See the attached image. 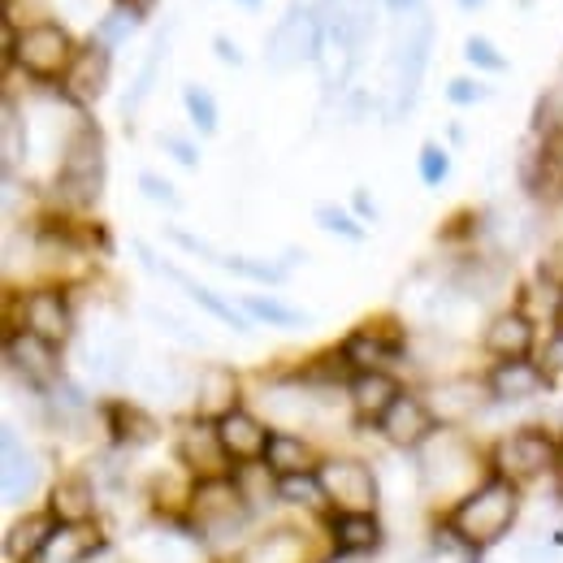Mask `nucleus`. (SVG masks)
<instances>
[{
  "label": "nucleus",
  "instance_id": "obj_58",
  "mask_svg": "<svg viewBox=\"0 0 563 563\" xmlns=\"http://www.w3.org/2000/svg\"><path fill=\"white\" fill-rule=\"evenodd\" d=\"M560 321H563V299H560Z\"/></svg>",
  "mask_w": 563,
  "mask_h": 563
},
{
  "label": "nucleus",
  "instance_id": "obj_57",
  "mask_svg": "<svg viewBox=\"0 0 563 563\" xmlns=\"http://www.w3.org/2000/svg\"><path fill=\"white\" fill-rule=\"evenodd\" d=\"M560 468H563V446H560Z\"/></svg>",
  "mask_w": 563,
  "mask_h": 563
},
{
  "label": "nucleus",
  "instance_id": "obj_59",
  "mask_svg": "<svg viewBox=\"0 0 563 563\" xmlns=\"http://www.w3.org/2000/svg\"><path fill=\"white\" fill-rule=\"evenodd\" d=\"M560 503H563V494H560Z\"/></svg>",
  "mask_w": 563,
  "mask_h": 563
},
{
  "label": "nucleus",
  "instance_id": "obj_36",
  "mask_svg": "<svg viewBox=\"0 0 563 563\" xmlns=\"http://www.w3.org/2000/svg\"><path fill=\"white\" fill-rule=\"evenodd\" d=\"M143 555H147L152 563H187L191 560V551H187L178 538H165V533H161V538L147 533V538H143Z\"/></svg>",
  "mask_w": 563,
  "mask_h": 563
},
{
  "label": "nucleus",
  "instance_id": "obj_22",
  "mask_svg": "<svg viewBox=\"0 0 563 563\" xmlns=\"http://www.w3.org/2000/svg\"><path fill=\"white\" fill-rule=\"evenodd\" d=\"M234 563H308V538L299 529H274L243 547Z\"/></svg>",
  "mask_w": 563,
  "mask_h": 563
},
{
  "label": "nucleus",
  "instance_id": "obj_6",
  "mask_svg": "<svg viewBox=\"0 0 563 563\" xmlns=\"http://www.w3.org/2000/svg\"><path fill=\"white\" fill-rule=\"evenodd\" d=\"M187 507H191V525H196L200 538H221V533H230L247 520V498L230 477L196 482L187 494Z\"/></svg>",
  "mask_w": 563,
  "mask_h": 563
},
{
  "label": "nucleus",
  "instance_id": "obj_40",
  "mask_svg": "<svg viewBox=\"0 0 563 563\" xmlns=\"http://www.w3.org/2000/svg\"><path fill=\"white\" fill-rule=\"evenodd\" d=\"M446 174H451L446 152H442L438 143H424L421 147V178L429 183V187H438V183H446Z\"/></svg>",
  "mask_w": 563,
  "mask_h": 563
},
{
  "label": "nucleus",
  "instance_id": "obj_20",
  "mask_svg": "<svg viewBox=\"0 0 563 563\" xmlns=\"http://www.w3.org/2000/svg\"><path fill=\"white\" fill-rule=\"evenodd\" d=\"M339 352L347 355V364L360 368V373H382L395 355L404 352V339H386V334H377V330L364 325V330L347 334V343H343Z\"/></svg>",
  "mask_w": 563,
  "mask_h": 563
},
{
  "label": "nucleus",
  "instance_id": "obj_45",
  "mask_svg": "<svg viewBox=\"0 0 563 563\" xmlns=\"http://www.w3.org/2000/svg\"><path fill=\"white\" fill-rule=\"evenodd\" d=\"M225 269H234V274H243V278L282 282V269H274V265H261V261H243V256H230V261H225Z\"/></svg>",
  "mask_w": 563,
  "mask_h": 563
},
{
  "label": "nucleus",
  "instance_id": "obj_14",
  "mask_svg": "<svg viewBox=\"0 0 563 563\" xmlns=\"http://www.w3.org/2000/svg\"><path fill=\"white\" fill-rule=\"evenodd\" d=\"M22 321H26L31 334H40V339H48V343H57V347L70 339V330H74L70 303H66L62 290H31L26 303H22Z\"/></svg>",
  "mask_w": 563,
  "mask_h": 563
},
{
  "label": "nucleus",
  "instance_id": "obj_9",
  "mask_svg": "<svg viewBox=\"0 0 563 563\" xmlns=\"http://www.w3.org/2000/svg\"><path fill=\"white\" fill-rule=\"evenodd\" d=\"M4 355H9V368H13V373H22L31 386H48V390H53V386L62 382L57 343H48V339H40V334H31V330L9 334Z\"/></svg>",
  "mask_w": 563,
  "mask_h": 563
},
{
  "label": "nucleus",
  "instance_id": "obj_30",
  "mask_svg": "<svg viewBox=\"0 0 563 563\" xmlns=\"http://www.w3.org/2000/svg\"><path fill=\"white\" fill-rule=\"evenodd\" d=\"M265 412H269V421H278V424H303L312 417V404H308V395H299V390L274 386V390H265Z\"/></svg>",
  "mask_w": 563,
  "mask_h": 563
},
{
  "label": "nucleus",
  "instance_id": "obj_46",
  "mask_svg": "<svg viewBox=\"0 0 563 563\" xmlns=\"http://www.w3.org/2000/svg\"><path fill=\"white\" fill-rule=\"evenodd\" d=\"M53 404H57L66 417H78V412L87 408L82 390H78V386H70V382H57V386H53Z\"/></svg>",
  "mask_w": 563,
  "mask_h": 563
},
{
  "label": "nucleus",
  "instance_id": "obj_8",
  "mask_svg": "<svg viewBox=\"0 0 563 563\" xmlns=\"http://www.w3.org/2000/svg\"><path fill=\"white\" fill-rule=\"evenodd\" d=\"M317 482H321L325 498H330L339 511H373L377 482H373L368 464H360V460H347V455H339V460H325V464L317 468Z\"/></svg>",
  "mask_w": 563,
  "mask_h": 563
},
{
  "label": "nucleus",
  "instance_id": "obj_10",
  "mask_svg": "<svg viewBox=\"0 0 563 563\" xmlns=\"http://www.w3.org/2000/svg\"><path fill=\"white\" fill-rule=\"evenodd\" d=\"M429 48H433V18L429 13H417V26L412 35L399 44V113H408L417 104V91H421L424 66H429Z\"/></svg>",
  "mask_w": 563,
  "mask_h": 563
},
{
  "label": "nucleus",
  "instance_id": "obj_31",
  "mask_svg": "<svg viewBox=\"0 0 563 563\" xmlns=\"http://www.w3.org/2000/svg\"><path fill=\"white\" fill-rule=\"evenodd\" d=\"M109 421H113V438L118 442H152L156 438V421L147 412H140V408H131V404H113Z\"/></svg>",
  "mask_w": 563,
  "mask_h": 563
},
{
  "label": "nucleus",
  "instance_id": "obj_44",
  "mask_svg": "<svg viewBox=\"0 0 563 563\" xmlns=\"http://www.w3.org/2000/svg\"><path fill=\"white\" fill-rule=\"evenodd\" d=\"M486 96H490V87L486 82H473V78H451V87H446V100L451 104H477Z\"/></svg>",
  "mask_w": 563,
  "mask_h": 563
},
{
  "label": "nucleus",
  "instance_id": "obj_17",
  "mask_svg": "<svg viewBox=\"0 0 563 563\" xmlns=\"http://www.w3.org/2000/svg\"><path fill=\"white\" fill-rule=\"evenodd\" d=\"M217 433H221V442H225V451H230V460H261L265 455V446H269V429L256 421L252 412H243V408H234L230 417H221L217 421Z\"/></svg>",
  "mask_w": 563,
  "mask_h": 563
},
{
  "label": "nucleus",
  "instance_id": "obj_53",
  "mask_svg": "<svg viewBox=\"0 0 563 563\" xmlns=\"http://www.w3.org/2000/svg\"><path fill=\"white\" fill-rule=\"evenodd\" d=\"M355 212H368V217H373V205H368V196H364V191H355Z\"/></svg>",
  "mask_w": 563,
  "mask_h": 563
},
{
  "label": "nucleus",
  "instance_id": "obj_28",
  "mask_svg": "<svg viewBox=\"0 0 563 563\" xmlns=\"http://www.w3.org/2000/svg\"><path fill=\"white\" fill-rule=\"evenodd\" d=\"M330 533H334V542H339V551H347V555H360V551H373L377 547V520H373V511H339L334 516V525H330Z\"/></svg>",
  "mask_w": 563,
  "mask_h": 563
},
{
  "label": "nucleus",
  "instance_id": "obj_51",
  "mask_svg": "<svg viewBox=\"0 0 563 563\" xmlns=\"http://www.w3.org/2000/svg\"><path fill=\"white\" fill-rule=\"evenodd\" d=\"M87 563H118V555H113V551H104V547H100V551H96V555H91V560Z\"/></svg>",
  "mask_w": 563,
  "mask_h": 563
},
{
  "label": "nucleus",
  "instance_id": "obj_35",
  "mask_svg": "<svg viewBox=\"0 0 563 563\" xmlns=\"http://www.w3.org/2000/svg\"><path fill=\"white\" fill-rule=\"evenodd\" d=\"M165 62V35L152 44V53H147V62H143V70H140V78H135V91H131V100H126V113H135L143 104V96L152 91V78H156V66Z\"/></svg>",
  "mask_w": 563,
  "mask_h": 563
},
{
  "label": "nucleus",
  "instance_id": "obj_12",
  "mask_svg": "<svg viewBox=\"0 0 563 563\" xmlns=\"http://www.w3.org/2000/svg\"><path fill=\"white\" fill-rule=\"evenodd\" d=\"M109 70H113L109 44H104V40L82 44V48H78V57H74V66L66 70V91H70V100H78V104L100 100V96H104V87H109Z\"/></svg>",
  "mask_w": 563,
  "mask_h": 563
},
{
  "label": "nucleus",
  "instance_id": "obj_39",
  "mask_svg": "<svg viewBox=\"0 0 563 563\" xmlns=\"http://www.w3.org/2000/svg\"><path fill=\"white\" fill-rule=\"evenodd\" d=\"M282 498H295V503H321L325 490H321L317 473H295V477H282Z\"/></svg>",
  "mask_w": 563,
  "mask_h": 563
},
{
  "label": "nucleus",
  "instance_id": "obj_25",
  "mask_svg": "<svg viewBox=\"0 0 563 563\" xmlns=\"http://www.w3.org/2000/svg\"><path fill=\"white\" fill-rule=\"evenodd\" d=\"M196 404H200L205 417H217V421L230 417L234 404H239V382H234V373H230V368H205L200 382H196Z\"/></svg>",
  "mask_w": 563,
  "mask_h": 563
},
{
  "label": "nucleus",
  "instance_id": "obj_21",
  "mask_svg": "<svg viewBox=\"0 0 563 563\" xmlns=\"http://www.w3.org/2000/svg\"><path fill=\"white\" fill-rule=\"evenodd\" d=\"M399 395L404 390H399V382L390 373H355L352 377V408L364 421H382Z\"/></svg>",
  "mask_w": 563,
  "mask_h": 563
},
{
  "label": "nucleus",
  "instance_id": "obj_48",
  "mask_svg": "<svg viewBox=\"0 0 563 563\" xmlns=\"http://www.w3.org/2000/svg\"><path fill=\"white\" fill-rule=\"evenodd\" d=\"M542 373H563V325L547 339V347H542Z\"/></svg>",
  "mask_w": 563,
  "mask_h": 563
},
{
  "label": "nucleus",
  "instance_id": "obj_1",
  "mask_svg": "<svg viewBox=\"0 0 563 563\" xmlns=\"http://www.w3.org/2000/svg\"><path fill=\"white\" fill-rule=\"evenodd\" d=\"M516 507H520L516 486H511L507 477H494V482L477 486V490L464 494V498L455 503L451 529H455L468 547H490V542H498V538L511 529Z\"/></svg>",
  "mask_w": 563,
  "mask_h": 563
},
{
  "label": "nucleus",
  "instance_id": "obj_7",
  "mask_svg": "<svg viewBox=\"0 0 563 563\" xmlns=\"http://www.w3.org/2000/svg\"><path fill=\"white\" fill-rule=\"evenodd\" d=\"M560 460V446L551 442L547 429H516L498 442L494 451V464L507 482H533L538 473H547L551 464Z\"/></svg>",
  "mask_w": 563,
  "mask_h": 563
},
{
  "label": "nucleus",
  "instance_id": "obj_29",
  "mask_svg": "<svg viewBox=\"0 0 563 563\" xmlns=\"http://www.w3.org/2000/svg\"><path fill=\"white\" fill-rule=\"evenodd\" d=\"M53 520H57L53 511H48V516H26V520H22V525H18L13 533H9V551H13L18 560H31V555H44V547H48V538L57 533V529H53Z\"/></svg>",
  "mask_w": 563,
  "mask_h": 563
},
{
  "label": "nucleus",
  "instance_id": "obj_16",
  "mask_svg": "<svg viewBox=\"0 0 563 563\" xmlns=\"http://www.w3.org/2000/svg\"><path fill=\"white\" fill-rule=\"evenodd\" d=\"M424 404H429L433 421L460 424L482 408V386L473 377H446V382H433V390H429Z\"/></svg>",
  "mask_w": 563,
  "mask_h": 563
},
{
  "label": "nucleus",
  "instance_id": "obj_24",
  "mask_svg": "<svg viewBox=\"0 0 563 563\" xmlns=\"http://www.w3.org/2000/svg\"><path fill=\"white\" fill-rule=\"evenodd\" d=\"M100 551V533L91 525H57V533L44 547L48 563H87Z\"/></svg>",
  "mask_w": 563,
  "mask_h": 563
},
{
  "label": "nucleus",
  "instance_id": "obj_41",
  "mask_svg": "<svg viewBox=\"0 0 563 563\" xmlns=\"http://www.w3.org/2000/svg\"><path fill=\"white\" fill-rule=\"evenodd\" d=\"M147 321H152V325H161L165 334H174L178 343H191V347H200V334H196L187 321H178L174 312H165V308H147Z\"/></svg>",
  "mask_w": 563,
  "mask_h": 563
},
{
  "label": "nucleus",
  "instance_id": "obj_32",
  "mask_svg": "<svg viewBox=\"0 0 563 563\" xmlns=\"http://www.w3.org/2000/svg\"><path fill=\"white\" fill-rule=\"evenodd\" d=\"M0 152H4V178L18 169V161L26 156V131L18 118V104L4 100V118H0Z\"/></svg>",
  "mask_w": 563,
  "mask_h": 563
},
{
  "label": "nucleus",
  "instance_id": "obj_37",
  "mask_svg": "<svg viewBox=\"0 0 563 563\" xmlns=\"http://www.w3.org/2000/svg\"><path fill=\"white\" fill-rule=\"evenodd\" d=\"M464 57H468L477 70H490V74L507 70V57L494 48L486 35H468V44H464Z\"/></svg>",
  "mask_w": 563,
  "mask_h": 563
},
{
  "label": "nucleus",
  "instance_id": "obj_50",
  "mask_svg": "<svg viewBox=\"0 0 563 563\" xmlns=\"http://www.w3.org/2000/svg\"><path fill=\"white\" fill-rule=\"evenodd\" d=\"M212 48H217V57H221L225 66H243V53L234 48V40H225V35H212Z\"/></svg>",
  "mask_w": 563,
  "mask_h": 563
},
{
  "label": "nucleus",
  "instance_id": "obj_11",
  "mask_svg": "<svg viewBox=\"0 0 563 563\" xmlns=\"http://www.w3.org/2000/svg\"><path fill=\"white\" fill-rule=\"evenodd\" d=\"M178 455H183V464H187L200 482L225 477V464H230V451H225L217 424H209V421H196L183 429V438H178Z\"/></svg>",
  "mask_w": 563,
  "mask_h": 563
},
{
  "label": "nucleus",
  "instance_id": "obj_4",
  "mask_svg": "<svg viewBox=\"0 0 563 563\" xmlns=\"http://www.w3.org/2000/svg\"><path fill=\"white\" fill-rule=\"evenodd\" d=\"M473 473H477V455H473L460 438L438 433V438L424 442L421 477H424V490L429 494H438V498H455V494H460V498H464L468 482H473Z\"/></svg>",
  "mask_w": 563,
  "mask_h": 563
},
{
  "label": "nucleus",
  "instance_id": "obj_49",
  "mask_svg": "<svg viewBox=\"0 0 563 563\" xmlns=\"http://www.w3.org/2000/svg\"><path fill=\"white\" fill-rule=\"evenodd\" d=\"M161 147H169V152H174L183 165H196V161H200V152H196L187 140H178V135H161Z\"/></svg>",
  "mask_w": 563,
  "mask_h": 563
},
{
  "label": "nucleus",
  "instance_id": "obj_34",
  "mask_svg": "<svg viewBox=\"0 0 563 563\" xmlns=\"http://www.w3.org/2000/svg\"><path fill=\"white\" fill-rule=\"evenodd\" d=\"M183 104H187V113H191V122L205 131V135H212L217 131V104H212V96L205 91V87H183Z\"/></svg>",
  "mask_w": 563,
  "mask_h": 563
},
{
  "label": "nucleus",
  "instance_id": "obj_38",
  "mask_svg": "<svg viewBox=\"0 0 563 563\" xmlns=\"http://www.w3.org/2000/svg\"><path fill=\"white\" fill-rule=\"evenodd\" d=\"M140 18H143V13L126 9V4H118V9H113V13H109L100 26H96V40H104V44H109V40H122V35H131V31L140 26Z\"/></svg>",
  "mask_w": 563,
  "mask_h": 563
},
{
  "label": "nucleus",
  "instance_id": "obj_13",
  "mask_svg": "<svg viewBox=\"0 0 563 563\" xmlns=\"http://www.w3.org/2000/svg\"><path fill=\"white\" fill-rule=\"evenodd\" d=\"M377 429L395 446H424L433 438V412H429V404L417 399V395H399L390 404V412L377 421Z\"/></svg>",
  "mask_w": 563,
  "mask_h": 563
},
{
  "label": "nucleus",
  "instance_id": "obj_47",
  "mask_svg": "<svg viewBox=\"0 0 563 563\" xmlns=\"http://www.w3.org/2000/svg\"><path fill=\"white\" fill-rule=\"evenodd\" d=\"M140 187L147 200H161V205H178V196H174V187L165 183V178H156V174H140Z\"/></svg>",
  "mask_w": 563,
  "mask_h": 563
},
{
  "label": "nucleus",
  "instance_id": "obj_15",
  "mask_svg": "<svg viewBox=\"0 0 563 563\" xmlns=\"http://www.w3.org/2000/svg\"><path fill=\"white\" fill-rule=\"evenodd\" d=\"M0 455H4V464H0V494H4V503H9V507H18V503H26V494L35 490L40 464H35V455L18 442V433H13V429H4Z\"/></svg>",
  "mask_w": 563,
  "mask_h": 563
},
{
  "label": "nucleus",
  "instance_id": "obj_19",
  "mask_svg": "<svg viewBox=\"0 0 563 563\" xmlns=\"http://www.w3.org/2000/svg\"><path fill=\"white\" fill-rule=\"evenodd\" d=\"M533 347V321L525 312H498L486 325V352L498 360H525Z\"/></svg>",
  "mask_w": 563,
  "mask_h": 563
},
{
  "label": "nucleus",
  "instance_id": "obj_27",
  "mask_svg": "<svg viewBox=\"0 0 563 563\" xmlns=\"http://www.w3.org/2000/svg\"><path fill=\"white\" fill-rule=\"evenodd\" d=\"M91 507H96V490L87 477H66L53 486V516L62 525H87Z\"/></svg>",
  "mask_w": 563,
  "mask_h": 563
},
{
  "label": "nucleus",
  "instance_id": "obj_23",
  "mask_svg": "<svg viewBox=\"0 0 563 563\" xmlns=\"http://www.w3.org/2000/svg\"><path fill=\"white\" fill-rule=\"evenodd\" d=\"M140 256H143V261H147V269H156V274H165V278H169V282H178V286H183V290H187V295H191V299H196L200 308H209V312H212V317H217V321H225V325H234L239 334L247 330V321H243V317H239V312H234V308H230L225 299H217V295H212L209 286H200V282H191V278H187V274H178L174 265H161V261H156V256H152V252H147L143 243H140Z\"/></svg>",
  "mask_w": 563,
  "mask_h": 563
},
{
  "label": "nucleus",
  "instance_id": "obj_56",
  "mask_svg": "<svg viewBox=\"0 0 563 563\" xmlns=\"http://www.w3.org/2000/svg\"><path fill=\"white\" fill-rule=\"evenodd\" d=\"M239 4H261V0H239Z\"/></svg>",
  "mask_w": 563,
  "mask_h": 563
},
{
  "label": "nucleus",
  "instance_id": "obj_33",
  "mask_svg": "<svg viewBox=\"0 0 563 563\" xmlns=\"http://www.w3.org/2000/svg\"><path fill=\"white\" fill-rule=\"evenodd\" d=\"M247 312H252V317H261L265 325H282V330H295V325H303V321H308L299 308H286V303L265 299V295H252V299H247Z\"/></svg>",
  "mask_w": 563,
  "mask_h": 563
},
{
  "label": "nucleus",
  "instance_id": "obj_26",
  "mask_svg": "<svg viewBox=\"0 0 563 563\" xmlns=\"http://www.w3.org/2000/svg\"><path fill=\"white\" fill-rule=\"evenodd\" d=\"M265 464H269V473H278V477L308 473V464H312V446H308L299 433L278 429V433L269 438V446H265Z\"/></svg>",
  "mask_w": 563,
  "mask_h": 563
},
{
  "label": "nucleus",
  "instance_id": "obj_18",
  "mask_svg": "<svg viewBox=\"0 0 563 563\" xmlns=\"http://www.w3.org/2000/svg\"><path fill=\"white\" fill-rule=\"evenodd\" d=\"M542 386H547V373L533 360H498V368L490 373V395L503 404L533 399Z\"/></svg>",
  "mask_w": 563,
  "mask_h": 563
},
{
  "label": "nucleus",
  "instance_id": "obj_54",
  "mask_svg": "<svg viewBox=\"0 0 563 563\" xmlns=\"http://www.w3.org/2000/svg\"><path fill=\"white\" fill-rule=\"evenodd\" d=\"M395 13H408V9H417V0H386Z\"/></svg>",
  "mask_w": 563,
  "mask_h": 563
},
{
  "label": "nucleus",
  "instance_id": "obj_3",
  "mask_svg": "<svg viewBox=\"0 0 563 563\" xmlns=\"http://www.w3.org/2000/svg\"><path fill=\"white\" fill-rule=\"evenodd\" d=\"M62 196H70L74 205H96L100 187H104V140L96 126H78L74 140L62 152V178H57Z\"/></svg>",
  "mask_w": 563,
  "mask_h": 563
},
{
  "label": "nucleus",
  "instance_id": "obj_42",
  "mask_svg": "<svg viewBox=\"0 0 563 563\" xmlns=\"http://www.w3.org/2000/svg\"><path fill=\"white\" fill-rule=\"evenodd\" d=\"M538 131H563V87L538 100Z\"/></svg>",
  "mask_w": 563,
  "mask_h": 563
},
{
  "label": "nucleus",
  "instance_id": "obj_52",
  "mask_svg": "<svg viewBox=\"0 0 563 563\" xmlns=\"http://www.w3.org/2000/svg\"><path fill=\"white\" fill-rule=\"evenodd\" d=\"M118 4H126V9H135V13H147V9H152V0H118Z\"/></svg>",
  "mask_w": 563,
  "mask_h": 563
},
{
  "label": "nucleus",
  "instance_id": "obj_55",
  "mask_svg": "<svg viewBox=\"0 0 563 563\" xmlns=\"http://www.w3.org/2000/svg\"><path fill=\"white\" fill-rule=\"evenodd\" d=\"M482 4H486V0H460V9H468V13H473V9H482Z\"/></svg>",
  "mask_w": 563,
  "mask_h": 563
},
{
  "label": "nucleus",
  "instance_id": "obj_2",
  "mask_svg": "<svg viewBox=\"0 0 563 563\" xmlns=\"http://www.w3.org/2000/svg\"><path fill=\"white\" fill-rule=\"evenodd\" d=\"M325 48V22L317 9H303V4H290L282 13V22L269 31L265 40V62L274 70H290L299 62H317Z\"/></svg>",
  "mask_w": 563,
  "mask_h": 563
},
{
  "label": "nucleus",
  "instance_id": "obj_43",
  "mask_svg": "<svg viewBox=\"0 0 563 563\" xmlns=\"http://www.w3.org/2000/svg\"><path fill=\"white\" fill-rule=\"evenodd\" d=\"M317 221H321L330 234H343V239H352V243H355V239H364V230H360V225H355V221L343 209H330V205H321V209H317Z\"/></svg>",
  "mask_w": 563,
  "mask_h": 563
},
{
  "label": "nucleus",
  "instance_id": "obj_5",
  "mask_svg": "<svg viewBox=\"0 0 563 563\" xmlns=\"http://www.w3.org/2000/svg\"><path fill=\"white\" fill-rule=\"evenodd\" d=\"M74 57L78 48L62 22H31L18 31V66L31 78H66Z\"/></svg>",
  "mask_w": 563,
  "mask_h": 563
}]
</instances>
